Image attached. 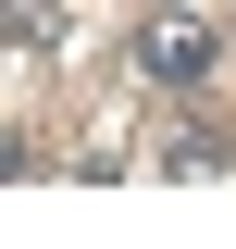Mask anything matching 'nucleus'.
Returning a JSON list of instances; mask_svg holds the SVG:
<instances>
[{"mask_svg":"<svg viewBox=\"0 0 236 249\" xmlns=\"http://www.w3.org/2000/svg\"><path fill=\"white\" fill-rule=\"evenodd\" d=\"M137 50H149V75H199V62H211V25H199V13H149Z\"/></svg>","mask_w":236,"mask_h":249,"instance_id":"f257e3e1","label":"nucleus"}]
</instances>
